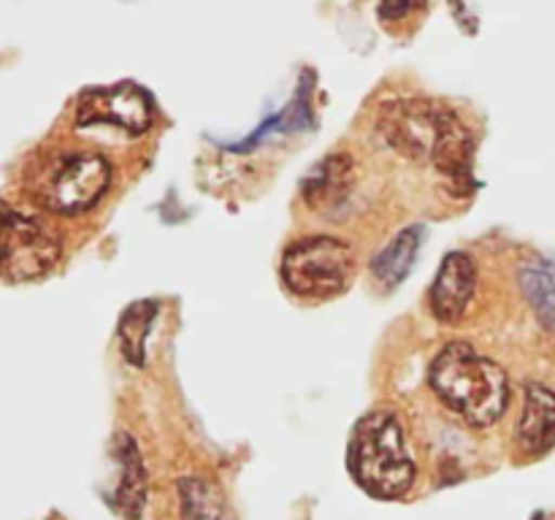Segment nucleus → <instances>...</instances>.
Returning <instances> with one entry per match:
<instances>
[{
	"label": "nucleus",
	"mask_w": 555,
	"mask_h": 520,
	"mask_svg": "<svg viewBox=\"0 0 555 520\" xmlns=\"http://www.w3.org/2000/svg\"><path fill=\"white\" fill-rule=\"evenodd\" d=\"M377 130L390 150L406 160L428 162L444 177H466L472 133L464 119L428 98H396L379 108Z\"/></svg>",
	"instance_id": "obj_1"
},
{
	"label": "nucleus",
	"mask_w": 555,
	"mask_h": 520,
	"mask_svg": "<svg viewBox=\"0 0 555 520\" xmlns=\"http://www.w3.org/2000/svg\"><path fill=\"white\" fill-rule=\"evenodd\" d=\"M434 395L475 428H488L509 410V377L496 361L466 341H450L428 368Z\"/></svg>",
	"instance_id": "obj_2"
},
{
	"label": "nucleus",
	"mask_w": 555,
	"mask_h": 520,
	"mask_svg": "<svg viewBox=\"0 0 555 520\" xmlns=\"http://www.w3.org/2000/svg\"><path fill=\"white\" fill-rule=\"evenodd\" d=\"M347 469L369 496L383 502H396L412 491L417 464L396 412L374 410L358 420L347 444Z\"/></svg>",
	"instance_id": "obj_3"
},
{
	"label": "nucleus",
	"mask_w": 555,
	"mask_h": 520,
	"mask_svg": "<svg viewBox=\"0 0 555 520\" xmlns=\"http://www.w3.org/2000/svg\"><path fill=\"white\" fill-rule=\"evenodd\" d=\"M112 177V162L101 152L60 150L41 157L30 173V190L43 209L76 217L101 204Z\"/></svg>",
	"instance_id": "obj_4"
},
{
	"label": "nucleus",
	"mask_w": 555,
	"mask_h": 520,
	"mask_svg": "<svg viewBox=\"0 0 555 520\" xmlns=\"http://www.w3.org/2000/svg\"><path fill=\"white\" fill-rule=\"evenodd\" d=\"M280 271L293 296L325 301L350 287L356 276V252L345 238L314 233L287 244Z\"/></svg>",
	"instance_id": "obj_5"
},
{
	"label": "nucleus",
	"mask_w": 555,
	"mask_h": 520,
	"mask_svg": "<svg viewBox=\"0 0 555 520\" xmlns=\"http://www.w3.org/2000/svg\"><path fill=\"white\" fill-rule=\"evenodd\" d=\"M63 255L57 233L22 211H0V276L33 282L47 276Z\"/></svg>",
	"instance_id": "obj_6"
},
{
	"label": "nucleus",
	"mask_w": 555,
	"mask_h": 520,
	"mask_svg": "<svg viewBox=\"0 0 555 520\" xmlns=\"http://www.w3.org/2000/svg\"><path fill=\"white\" fill-rule=\"evenodd\" d=\"M79 128H114L128 139H139L152 128V98L139 84L90 87L76 103Z\"/></svg>",
	"instance_id": "obj_7"
},
{
	"label": "nucleus",
	"mask_w": 555,
	"mask_h": 520,
	"mask_svg": "<svg viewBox=\"0 0 555 520\" xmlns=\"http://www.w3.org/2000/svg\"><path fill=\"white\" fill-rule=\"evenodd\" d=\"M477 292V263L469 252L444 255L442 265L437 271L428 301L431 312L439 323L455 325L472 307V298Z\"/></svg>",
	"instance_id": "obj_8"
},
{
	"label": "nucleus",
	"mask_w": 555,
	"mask_h": 520,
	"mask_svg": "<svg viewBox=\"0 0 555 520\" xmlns=\"http://www.w3.org/2000/svg\"><path fill=\"white\" fill-rule=\"evenodd\" d=\"M518 450L529 458H542L555 447V390L529 382L524 390V410L515 426Z\"/></svg>",
	"instance_id": "obj_9"
},
{
	"label": "nucleus",
	"mask_w": 555,
	"mask_h": 520,
	"mask_svg": "<svg viewBox=\"0 0 555 520\" xmlns=\"http://www.w3.org/2000/svg\"><path fill=\"white\" fill-rule=\"evenodd\" d=\"M114 464H117V485L112 491V507L122 518L141 520L146 507V466L141 450L130 433L119 431L112 444Z\"/></svg>",
	"instance_id": "obj_10"
},
{
	"label": "nucleus",
	"mask_w": 555,
	"mask_h": 520,
	"mask_svg": "<svg viewBox=\"0 0 555 520\" xmlns=\"http://www.w3.org/2000/svg\"><path fill=\"white\" fill-rule=\"evenodd\" d=\"M352 160L347 155H331L314 166V171L304 179V200L318 211H331L345 204L350 195Z\"/></svg>",
	"instance_id": "obj_11"
},
{
	"label": "nucleus",
	"mask_w": 555,
	"mask_h": 520,
	"mask_svg": "<svg viewBox=\"0 0 555 520\" xmlns=\"http://www.w3.org/2000/svg\"><path fill=\"white\" fill-rule=\"evenodd\" d=\"M423 244V227H406L390 244H385L372 260V274L374 280L383 282L385 287H396L404 282L415 265L417 249Z\"/></svg>",
	"instance_id": "obj_12"
},
{
	"label": "nucleus",
	"mask_w": 555,
	"mask_h": 520,
	"mask_svg": "<svg viewBox=\"0 0 555 520\" xmlns=\"http://www.w3.org/2000/svg\"><path fill=\"white\" fill-rule=\"evenodd\" d=\"M179 518L182 520H231L228 502L215 482L204 477H182L179 480Z\"/></svg>",
	"instance_id": "obj_13"
},
{
	"label": "nucleus",
	"mask_w": 555,
	"mask_h": 520,
	"mask_svg": "<svg viewBox=\"0 0 555 520\" xmlns=\"http://www.w3.org/2000/svg\"><path fill=\"white\" fill-rule=\"evenodd\" d=\"M520 290L547 330H555V263L551 260H529L518 271Z\"/></svg>",
	"instance_id": "obj_14"
},
{
	"label": "nucleus",
	"mask_w": 555,
	"mask_h": 520,
	"mask_svg": "<svg viewBox=\"0 0 555 520\" xmlns=\"http://www.w3.org/2000/svg\"><path fill=\"white\" fill-rule=\"evenodd\" d=\"M157 312H160L157 301H135L119 317V350H122L125 361L133 363L135 368L144 366L146 361V339H150V330Z\"/></svg>",
	"instance_id": "obj_15"
},
{
	"label": "nucleus",
	"mask_w": 555,
	"mask_h": 520,
	"mask_svg": "<svg viewBox=\"0 0 555 520\" xmlns=\"http://www.w3.org/2000/svg\"><path fill=\"white\" fill-rule=\"evenodd\" d=\"M428 0H379V20L383 22H401L415 11L426 9Z\"/></svg>",
	"instance_id": "obj_16"
}]
</instances>
